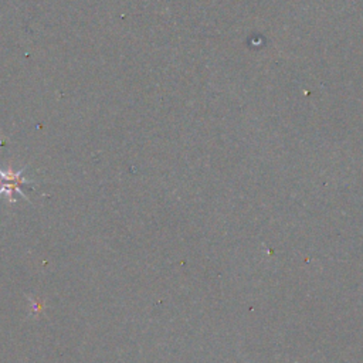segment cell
<instances>
[{"label": "cell", "mask_w": 363, "mask_h": 363, "mask_svg": "<svg viewBox=\"0 0 363 363\" xmlns=\"http://www.w3.org/2000/svg\"><path fill=\"white\" fill-rule=\"evenodd\" d=\"M27 166H24L20 171H15L12 168H8L6 171L0 169V196L6 194L10 203H15V194L22 196L24 200H29V197L23 193L22 187L24 185H34V180L23 178V173L26 172Z\"/></svg>", "instance_id": "cell-1"}]
</instances>
